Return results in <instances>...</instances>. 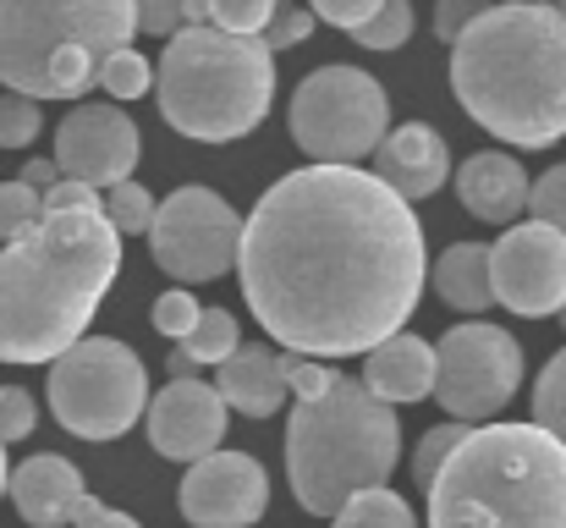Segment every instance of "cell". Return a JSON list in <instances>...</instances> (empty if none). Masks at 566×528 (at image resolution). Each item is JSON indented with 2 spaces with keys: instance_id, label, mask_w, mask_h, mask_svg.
<instances>
[{
  "instance_id": "cell-34",
  "label": "cell",
  "mask_w": 566,
  "mask_h": 528,
  "mask_svg": "<svg viewBox=\"0 0 566 528\" xmlns=\"http://www.w3.org/2000/svg\"><path fill=\"white\" fill-rule=\"evenodd\" d=\"M33 424H39V402H33L22 385H0V446L28 441Z\"/></svg>"
},
{
  "instance_id": "cell-42",
  "label": "cell",
  "mask_w": 566,
  "mask_h": 528,
  "mask_svg": "<svg viewBox=\"0 0 566 528\" xmlns=\"http://www.w3.org/2000/svg\"><path fill=\"white\" fill-rule=\"evenodd\" d=\"M17 182H28L33 193H44V187H55V182H61V172H55V161H28Z\"/></svg>"
},
{
  "instance_id": "cell-6",
  "label": "cell",
  "mask_w": 566,
  "mask_h": 528,
  "mask_svg": "<svg viewBox=\"0 0 566 528\" xmlns=\"http://www.w3.org/2000/svg\"><path fill=\"white\" fill-rule=\"evenodd\" d=\"M160 116L198 144H231L248 138L275 100V55L264 39L220 33V28H177L166 39L160 72H155Z\"/></svg>"
},
{
  "instance_id": "cell-5",
  "label": "cell",
  "mask_w": 566,
  "mask_h": 528,
  "mask_svg": "<svg viewBox=\"0 0 566 528\" xmlns=\"http://www.w3.org/2000/svg\"><path fill=\"white\" fill-rule=\"evenodd\" d=\"M401 463V418L364 380H331L325 396L297 402L286 424V479L303 513L336 518L347 496L375 490Z\"/></svg>"
},
{
  "instance_id": "cell-17",
  "label": "cell",
  "mask_w": 566,
  "mask_h": 528,
  "mask_svg": "<svg viewBox=\"0 0 566 528\" xmlns=\"http://www.w3.org/2000/svg\"><path fill=\"white\" fill-rule=\"evenodd\" d=\"M375 176L401 198V204H418V198H429V193L446 187V176H451V149H446V138H440L434 127L407 122V127H396V133L379 138Z\"/></svg>"
},
{
  "instance_id": "cell-25",
  "label": "cell",
  "mask_w": 566,
  "mask_h": 528,
  "mask_svg": "<svg viewBox=\"0 0 566 528\" xmlns=\"http://www.w3.org/2000/svg\"><path fill=\"white\" fill-rule=\"evenodd\" d=\"M99 89H105L111 100H144V94L155 89V66H149V55H138L133 44L116 50V55H105V66H99Z\"/></svg>"
},
{
  "instance_id": "cell-23",
  "label": "cell",
  "mask_w": 566,
  "mask_h": 528,
  "mask_svg": "<svg viewBox=\"0 0 566 528\" xmlns=\"http://www.w3.org/2000/svg\"><path fill=\"white\" fill-rule=\"evenodd\" d=\"M99 215H105V226H111L116 237H144L149 220H155V193L127 176V182H116V187L99 193Z\"/></svg>"
},
{
  "instance_id": "cell-48",
  "label": "cell",
  "mask_w": 566,
  "mask_h": 528,
  "mask_svg": "<svg viewBox=\"0 0 566 528\" xmlns=\"http://www.w3.org/2000/svg\"><path fill=\"white\" fill-rule=\"evenodd\" d=\"M275 6H292V0H275Z\"/></svg>"
},
{
  "instance_id": "cell-16",
  "label": "cell",
  "mask_w": 566,
  "mask_h": 528,
  "mask_svg": "<svg viewBox=\"0 0 566 528\" xmlns=\"http://www.w3.org/2000/svg\"><path fill=\"white\" fill-rule=\"evenodd\" d=\"M6 496H11V507H17L22 524L66 528L77 518L88 485H83L77 463H66V457H55V452H39V457H28V463H17V468L6 474Z\"/></svg>"
},
{
  "instance_id": "cell-12",
  "label": "cell",
  "mask_w": 566,
  "mask_h": 528,
  "mask_svg": "<svg viewBox=\"0 0 566 528\" xmlns=\"http://www.w3.org/2000/svg\"><path fill=\"white\" fill-rule=\"evenodd\" d=\"M490 292L523 320H545L566 303V237L528 220L506 226L501 242H490Z\"/></svg>"
},
{
  "instance_id": "cell-10",
  "label": "cell",
  "mask_w": 566,
  "mask_h": 528,
  "mask_svg": "<svg viewBox=\"0 0 566 528\" xmlns=\"http://www.w3.org/2000/svg\"><path fill=\"white\" fill-rule=\"evenodd\" d=\"M517 385H523V348L501 325L468 320V325H457V331L440 337L429 396L446 407V418H457V424H490L495 413L512 407Z\"/></svg>"
},
{
  "instance_id": "cell-35",
  "label": "cell",
  "mask_w": 566,
  "mask_h": 528,
  "mask_svg": "<svg viewBox=\"0 0 566 528\" xmlns=\"http://www.w3.org/2000/svg\"><path fill=\"white\" fill-rule=\"evenodd\" d=\"M308 33H314V11H303V6H275L259 39H264V50L275 55V50H292V44H303Z\"/></svg>"
},
{
  "instance_id": "cell-14",
  "label": "cell",
  "mask_w": 566,
  "mask_h": 528,
  "mask_svg": "<svg viewBox=\"0 0 566 528\" xmlns=\"http://www.w3.org/2000/svg\"><path fill=\"white\" fill-rule=\"evenodd\" d=\"M144 155V138H138V122L116 105H77L72 116H61L55 127V172L72 176V182H88V187H116L127 182L133 166Z\"/></svg>"
},
{
  "instance_id": "cell-15",
  "label": "cell",
  "mask_w": 566,
  "mask_h": 528,
  "mask_svg": "<svg viewBox=\"0 0 566 528\" xmlns=\"http://www.w3.org/2000/svg\"><path fill=\"white\" fill-rule=\"evenodd\" d=\"M226 402L214 385L203 380H171L149 407H144V424H149V446L171 463H198L209 452H220L226 441Z\"/></svg>"
},
{
  "instance_id": "cell-37",
  "label": "cell",
  "mask_w": 566,
  "mask_h": 528,
  "mask_svg": "<svg viewBox=\"0 0 566 528\" xmlns=\"http://www.w3.org/2000/svg\"><path fill=\"white\" fill-rule=\"evenodd\" d=\"M331 369L319 363V358H286V391L297 396V402H314V396H325L331 391Z\"/></svg>"
},
{
  "instance_id": "cell-30",
  "label": "cell",
  "mask_w": 566,
  "mask_h": 528,
  "mask_svg": "<svg viewBox=\"0 0 566 528\" xmlns=\"http://www.w3.org/2000/svg\"><path fill=\"white\" fill-rule=\"evenodd\" d=\"M462 435H468V424H457V418L423 429V441H418V452H412V479H418V490H429V479L440 474V463L451 457V446H457Z\"/></svg>"
},
{
  "instance_id": "cell-1",
  "label": "cell",
  "mask_w": 566,
  "mask_h": 528,
  "mask_svg": "<svg viewBox=\"0 0 566 528\" xmlns=\"http://www.w3.org/2000/svg\"><path fill=\"white\" fill-rule=\"evenodd\" d=\"M237 276L264 337L303 358H358L396 337L429 276L423 226L375 172L303 166L242 220Z\"/></svg>"
},
{
  "instance_id": "cell-38",
  "label": "cell",
  "mask_w": 566,
  "mask_h": 528,
  "mask_svg": "<svg viewBox=\"0 0 566 528\" xmlns=\"http://www.w3.org/2000/svg\"><path fill=\"white\" fill-rule=\"evenodd\" d=\"M133 28L155 33V39H171L182 28V0H133Z\"/></svg>"
},
{
  "instance_id": "cell-40",
  "label": "cell",
  "mask_w": 566,
  "mask_h": 528,
  "mask_svg": "<svg viewBox=\"0 0 566 528\" xmlns=\"http://www.w3.org/2000/svg\"><path fill=\"white\" fill-rule=\"evenodd\" d=\"M379 11V0H314V17H325V22H336V28H358V22H369Z\"/></svg>"
},
{
  "instance_id": "cell-4",
  "label": "cell",
  "mask_w": 566,
  "mask_h": 528,
  "mask_svg": "<svg viewBox=\"0 0 566 528\" xmlns=\"http://www.w3.org/2000/svg\"><path fill=\"white\" fill-rule=\"evenodd\" d=\"M423 496L429 528H566V446L539 424H479Z\"/></svg>"
},
{
  "instance_id": "cell-41",
  "label": "cell",
  "mask_w": 566,
  "mask_h": 528,
  "mask_svg": "<svg viewBox=\"0 0 566 528\" xmlns=\"http://www.w3.org/2000/svg\"><path fill=\"white\" fill-rule=\"evenodd\" d=\"M72 528H144V524L127 518V513H116V507H105V501H94V496H83V507H77Z\"/></svg>"
},
{
  "instance_id": "cell-36",
  "label": "cell",
  "mask_w": 566,
  "mask_h": 528,
  "mask_svg": "<svg viewBox=\"0 0 566 528\" xmlns=\"http://www.w3.org/2000/svg\"><path fill=\"white\" fill-rule=\"evenodd\" d=\"M39 198H44V209H55V215H88V209H99V187L72 182V176H61V182L44 187Z\"/></svg>"
},
{
  "instance_id": "cell-2",
  "label": "cell",
  "mask_w": 566,
  "mask_h": 528,
  "mask_svg": "<svg viewBox=\"0 0 566 528\" xmlns=\"http://www.w3.org/2000/svg\"><path fill=\"white\" fill-rule=\"evenodd\" d=\"M457 105L512 149L566 138V11L545 0L484 6L451 39Z\"/></svg>"
},
{
  "instance_id": "cell-3",
  "label": "cell",
  "mask_w": 566,
  "mask_h": 528,
  "mask_svg": "<svg viewBox=\"0 0 566 528\" xmlns=\"http://www.w3.org/2000/svg\"><path fill=\"white\" fill-rule=\"evenodd\" d=\"M122 276V237L99 209L55 215L0 248V363H50L72 348Z\"/></svg>"
},
{
  "instance_id": "cell-43",
  "label": "cell",
  "mask_w": 566,
  "mask_h": 528,
  "mask_svg": "<svg viewBox=\"0 0 566 528\" xmlns=\"http://www.w3.org/2000/svg\"><path fill=\"white\" fill-rule=\"evenodd\" d=\"M209 22V0H182V28H203Z\"/></svg>"
},
{
  "instance_id": "cell-26",
  "label": "cell",
  "mask_w": 566,
  "mask_h": 528,
  "mask_svg": "<svg viewBox=\"0 0 566 528\" xmlns=\"http://www.w3.org/2000/svg\"><path fill=\"white\" fill-rule=\"evenodd\" d=\"M534 424L566 446V348L545 363V374L534 385Z\"/></svg>"
},
{
  "instance_id": "cell-31",
  "label": "cell",
  "mask_w": 566,
  "mask_h": 528,
  "mask_svg": "<svg viewBox=\"0 0 566 528\" xmlns=\"http://www.w3.org/2000/svg\"><path fill=\"white\" fill-rule=\"evenodd\" d=\"M270 11H275V0H209V28L259 39L264 22H270Z\"/></svg>"
},
{
  "instance_id": "cell-7",
  "label": "cell",
  "mask_w": 566,
  "mask_h": 528,
  "mask_svg": "<svg viewBox=\"0 0 566 528\" xmlns=\"http://www.w3.org/2000/svg\"><path fill=\"white\" fill-rule=\"evenodd\" d=\"M133 33V0H0V83L28 100H83Z\"/></svg>"
},
{
  "instance_id": "cell-33",
  "label": "cell",
  "mask_w": 566,
  "mask_h": 528,
  "mask_svg": "<svg viewBox=\"0 0 566 528\" xmlns=\"http://www.w3.org/2000/svg\"><path fill=\"white\" fill-rule=\"evenodd\" d=\"M198 314H203V309H198V298L182 292V287H177V292H160V298H155V309H149L155 331H160V337H171V342H182V337H188L192 325H198Z\"/></svg>"
},
{
  "instance_id": "cell-19",
  "label": "cell",
  "mask_w": 566,
  "mask_h": 528,
  "mask_svg": "<svg viewBox=\"0 0 566 528\" xmlns=\"http://www.w3.org/2000/svg\"><path fill=\"white\" fill-rule=\"evenodd\" d=\"M214 369H220L214 391H220L226 413H248V418L281 413V402H286V358L275 348H264V342H237V352H231L226 363H214Z\"/></svg>"
},
{
  "instance_id": "cell-11",
  "label": "cell",
  "mask_w": 566,
  "mask_h": 528,
  "mask_svg": "<svg viewBox=\"0 0 566 528\" xmlns=\"http://www.w3.org/2000/svg\"><path fill=\"white\" fill-rule=\"evenodd\" d=\"M144 237H149L155 270H166L177 287L220 281L226 270H237L242 215L214 187H177L166 204H155V220Z\"/></svg>"
},
{
  "instance_id": "cell-44",
  "label": "cell",
  "mask_w": 566,
  "mask_h": 528,
  "mask_svg": "<svg viewBox=\"0 0 566 528\" xmlns=\"http://www.w3.org/2000/svg\"><path fill=\"white\" fill-rule=\"evenodd\" d=\"M192 374H198V363H192L188 352L177 348V352H171V380H192Z\"/></svg>"
},
{
  "instance_id": "cell-22",
  "label": "cell",
  "mask_w": 566,
  "mask_h": 528,
  "mask_svg": "<svg viewBox=\"0 0 566 528\" xmlns=\"http://www.w3.org/2000/svg\"><path fill=\"white\" fill-rule=\"evenodd\" d=\"M331 524L336 528H418V518H412V507H407L390 485H375V490L347 496Z\"/></svg>"
},
{
  "instance_id": "cell-20",
  "label": "cell",
  "mask_w": 566,
  "mask_h": 528,
  "mask_svg": "<svg viewBox=\"0 0 566 528\" xmlns=\"http://www.w3.org/2000/svg\"><path fill=\"white\" fill-rule=\"evenodd\" d=\"M364 358H369V363H364V391H375L379 402H390V407L423 402L429 385H434V348H429L423 337L396 331V337H385V342L369 348Z\"/></svg>"
},
{
  "instance_id": "cell-45",
  "label": "cell",
  "mask_w": 566,
  "mask_h": 528,
  "mask_svg": "<svg viewBox=\"0 0 566 528\" xmlns=\"http://www.w3.org/2000/svg\"><path fill=\"white\" fill-rule=\"evenodd\" d=\"M6 474H11V463H6V446H0V496H6Z\"/></svg>"
},
{
  "instance_id": "cell-8",
  "label": "cell",
  "mask_w": 566,
  "mask_h": 528,
  "mask_svg": "<svg viewBox=\"0 0 566 528\" xmlns=\"http://www.w3.org/2000/svg\"><path fill=\"white\" fill-rule=\"evenodd\" d=\"M149 407V369L116 337H77L50 358V413L77 441H122Z\"/></svg>"
},
{
  "instance_id": "cell-29",
  "label": "cell",
  "mask_w": 566,
  "mask_h": 528,
  "mask_svg": "<svg viewBox=\"0 0 566 528\" xmlns=\"http://www.w3.org/2000/svg\"><path fill=\"white\" fill-rule=\"evenodd\" d=\"M39 127H44L39 100L6 89V94H0V149H28V144L39 138Z\"/></svg>"
},
{
  "instance_id": "cell-47",
  "label": "cell",
  "mask_w": 566,
  "mask_h": 528,
  "mask_svg": "<svg viewBox=\"0 0 566 528\" xmlns=\"http://www.w3.org/2000/svg\"><path fill=\"white\" fill-rule=\"evenodd\" d=\"M556 314H562V325H566V303H562V309H556Z\"/></svg>"
},
{
  "instance_id": "cell-27",
  "label": "cell",
  "mask_w": 566,
  "mask_h": 528,
  "mask_svg": "<svg viewBox=\"0 0 566 528\" xmlns=\"http://www.w3.org/2000/svg\"><path fill=\"white\" fill-rule=\"evenodd\" d=\"M353 39L364 50H401L412 39V0H379V11L353 28Z\"/></svg>"
},
{
  "instance_id": "cell-13",
  "label": "cell",
  "mask_w": 566,
  "mask_h": 528,
  "mask_svg": "<svg viewBox=\"0 0 566 528\" xmlns=\"http://www.w3.org/2000/svg\"><path fill=\"white\" fill-rule=\"evenodd\" d=\"M177 507L192 528H253L270 507V474L248 452H209L188 463Z\"/></svg>"
},
{
  "instance_id": "cell-24",
  "label": "cell",
  "mask_w": 566,
  "mask_h": 528,
  "mask_svg": "<svg viewBox=\"0 0 566 528\" xmlns=\"http://www.w3.org/2000/svg\"><path fill=\"white\" fill-rule=\"evenodd\" d=\"M237 342H242V337H237V314H231V309H203L198 325H192L177 348L203 369V363H226V358L237 352Z\"/></svg>"
},
{
  "instance_id": "cell-28",
  "label": "cell",
  "mask_w": 566,
  "mask_h": 528,
  "mask_svg": "<svg viewBox=\"0 0 566 528\" xmlns=\"http://www.w3.org/2000/svg\"><path fill=\"white\" fill-rule=\"evenodd\" d=\"M44 220V198L28 182H0V242H17Z\"/></svg>"
},
{
  "instance_id": "cell-21",
  "label": "cell",
  "mask_w": 566,
  "mask_h": 528,
  "mask_svg": "<svg viewBox=\"0 0 566 528\" xmlns=\"http://www.w3.org/2000/svg\"><path fill=\"white\" fill-rule=\"evenodd\" d=\"M429 281H434V292H440L446 309H457V314H484V309L495 303V292H490V242H451V248L434 259Z\"/></svg>"
},
{
  "instance_id": "cell-9",
  "label": "cell",
  "mask_w": 566,
  "mask_h": 528,
  "mask_svg": "<svg viewBox=\"0 0 566 528\" xmlns=\"http://www.w3.org/2000/svg\"><path fill=\"white\" fill-rule=\"evenodd\" d=\"M286 127L314 166H358L390 133V94L364 66H314L292 89Z\"/></svg>"
},
{
  "instance_id": "cell-32",
  "label": "cell",
  "mask_w": 566,
  "mask_h": 528,
  "mask_svg": "<svg viewBox=\"0 0 566 528\" xmlns=\"http://www.w3.org/2000/svg\"><path fill=\"white\" fill-rule=\"evenodd\" d=\"M528 215L566 237V166H551L539 182H528Z\"/></svg>"
},
{
  "instance_id": "cell-18",
  "label": "cell",
  "mask_w": 566,
  "mask_h": 528,
  "mask_svg": "<svg viewBox=\"0 0 566 528\" xmlns=\"http://www.w3.org/2000/svg\"><path fill=\"white\" fill-rule=\"evenodd\" d=\"M457 198L473 220L484 226H512L523 209H528V176L523 161H512L506 149H479L462 161L457 172Z\"/></svg>"
},
{
  "instance_id": "cell-39",
  "label": "cell",
  "mask_w": 566,
  "mask_h": 528,
  "mask_svg": "<svg viewBox=\"0 0 566 528\" xmlns=\"http://www.w3.org/2000/svg\"><path fill=\"white\" fill-rule=\"evenodd\" d=\"M484 6H495V0H440V6H434V33L451 44V39H457Z\"/></svg>"
},
{
  "instance_id": "cell-46",
  "label": "cell",
  "mask_w": 566,
  "mask_h": 528,
  "mask_svg": "<svg viewBox=\"0 0 566 528\" xmlns=\"http://www.w3.org/2000/svg\"><path fill=\"white\" fill-rule=\"evenodd\" d=\"M545 6H562V11H566V0H545Z\"/></svg>"
}]
</instances>
